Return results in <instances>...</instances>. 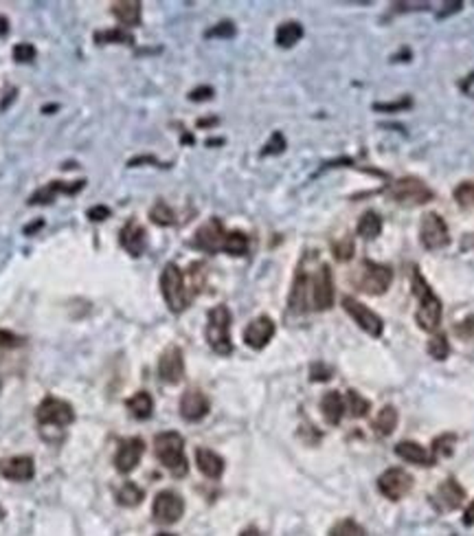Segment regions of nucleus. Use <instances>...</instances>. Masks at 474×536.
<instances>
[{"label": "nucleus", "instance_id": "obj_1", "mask_svg": "<svg viewBox=\"0 0 474 536\" xmlns=\"http://www.w3.org/2000/svg\"><path fill=\"white\" fill-rule=\"evenodd\" d=\"M411 288L417 299V312H415L417 326L426 332H437V328L442 324L444 306H442V299L430 288V283L424 279L422 273H419V268H413Z\"/></svg>", "mask_w": 474, "mask_h": 536}, {"label": "nucleus", "instance_id": "obj_2", "mask_svg": "<svg viewBox=\"0 0 474 536\" xmlns=\"http://www.w3.org/2000/svg\"><path fill=\"white\" fill-rule=\"evenodd\" d=\"M154 453L158 461L174 477H185L189 471V461L185 455V440L176 431H162L154 438Z\"/></svg>", "mask_w": 474, "mask_h": 536}, {"label": "nucleus", "instance_id": "obj_3", "mask_svg": "<svg viewBox=\"0 0 474 536\" xmlns=\"http://www.w3.org/2000/svg\"><path fill=\"white\" fill-rule=\"evenodd\" d=\"M160 293H162V299H165L167 308L174 312V314H180L182 310H185L189 306V288H187V281H185V275H182V271L178 268V264L169 262L165 268H162V275H160Z\"/></svg>", "mask_w": 474, "mask_h": 536}, {"label": "nucleus", "instance_id": "obj_4", "mask_svg": "<svg viewBox=\"0 0 474 536\" xmlns=\"http://www.w3.org/2000/svg\"><path fill=\"white\" fill-rule=\"evenodd\" d=\"M205 336H207L209 347L215 354L229 356L233 352V341H231V310L226 306H215V308L209 310Z\"/></svg>", "mask_w": 474, "mask_h": 536}, {"label": "nucleus", "instance_id": "obj_5", "mask_svg": "<svg viewBox=\"0 0 474 536\" xmlns=\"http://www.w3.org/2000/svg\"><path fill=\"white\" fill-rule=\"evenodd\" d=\"M389 198L404 205V207H419V205H426L435 198L433 189L417 176H402L397 181L391 183V187L387 189Z\"/></svg>", "mask_w": 474, "mask_h": 536}, {"label": "nucleus", "instance_id": "obj_6", "mask_svg": "<svg viewBox=\"0 0 474 536\" xmlns=\"http://www.w3.org/2000/svg\"><path fill=\"white\" fill-rule=\"evenodd\" d=\"M356 286L367 295H385L393 281V271L387 264H378L371 260H364L360 264V271L356 273Z\"/></svg>", "mask_w": 474, "mask_h": 536}, {"label": "nucleus", "instance_id": "obj_7", "mask_svg": "<svg viewBox=\"0 0 474 536\" xmlns=\"http://www.w3.org/2000/svg\"><path fill=\"white\" fill-rule=\"evenodd\" d=\"M309 306L325 312L334 306V279L330 264H321L314 277L309 279Z\"/></svg>", "mask_w": 474, "mask_h": 536}, {"label": "nucleus", "instance_id": "obj_8", "mask_svg": "<svg viewBox=\"0 0 474 536\" xmlns=\"http://www.w3.org/2000/svg\"><path fill=\"white\" fill-rule=\"evenodd\" d=\"M419 242H422L426 251H440V248H446L450 244L448 224L440 213H424L422 224H419Z\"/></svg>", "mask_w": 474, "mask_h": 536}, {"label": "nucleus", "instance_id": "obj_9", "mask_svg": "<svg viewBox=\"0 0 474 536\" xmlns=\"http://www.w3.org/2000/svg\"><path fill=\"white\" fill-rule=\"evenodd\" d=\"M415 479L404 468H389L378 477V490L382 497H387L389 502H399L413 490Z\"/></svg>", "mask_w": 474, "mask_h": 536}, {"label": "nucleus", "instance_id": "obj_10", "mask_svg": "<svg viewBox=\"0 0 474 536\" xmlns=\"http://www.w3.org/2000/svg\"><path fill=\"white\" fill-rule=\"evenodd\" d=\"M35 418L44 426H66L75 420V409H72L66 400L49 396L40 402Z\"/></svg>", "mask_w": 474, "mask_h": 536}, {"label": "nucleus", "instance_id": "obj_11", "mask_svg": "<svg viewBox=\"0 0 474 536\" xmlns=\"http://www.w3.org/2000/svg\"><path fill=\"white\" fill-rule=\"evenodd\" d=\"M342 308L347 312L362 332H367L369 336H380L382 330H385V321H382L371 308H367L364 303H360L354 297H345L342 299Z\"/></svg>", "mask_w": 474, "mask_h": 536}, {"label": "nucleus", "instance_id": "obj_12", "mask_svg": "<svg viewBox=\"0 0 474 536\" xmlns=\"http://www.w3.org/2000/svg\"><path fill=\"white\" fill-rule=\"evenodd\" d=\"M182 514H185V502H182L180 494H176L172 490H162L154 497L152 516L158 523L172 525V523L180 521Z\"/></svg>", "mask_w": 474, "mask_h": 536}, {"label": "nucleus", "instance_id": "obj_13", "mask_svg": "<svg viewBox=\"0 0 474 536\" xmlns=\"http://www.w3.org/2000/svg\"><path fill=\"white\" fill-rule=\"evenodd\" d=\"M226 238V231L220 218H211L193 234V246L198 251L205 253H217L222 251V244Z\"/></svg>", "mask_w": 474, "mask_h": 536}, {"label": "nucleus", "instance_id": "obj_14", "mask_svg": "<svg viewBox=\"0 0 474 536\" xmlns=\"http://www.w3.org/2000/svg\"><path fill=\"white\" fill-rule=\"evenodd\" d=\"M463 499H466V490L461 488V484L457 479L450 477L433 492L430 504H433L435 510H440V512H452L463 504Z\"/></svg>", "mask_w": 474, "mask_h": 536}, {"label": "nucleus", "instance_id": "obj_15", "mask_svg": "<svg viewBox=\"0 0 474 536\" xmlns=\"http://www.w3.org/2000/svg\"><path fill=\"white\" fill-rule=\"evenodd\" d=\"M158 376L162 383L167 385H176L185 376V356H182V350L176 345H169L165 352L160 354L158 359Z\"/></svg>", "mask_w": 474, "mask_h": 536}, {"label": "nucleus", "instance_id": "obj_16", "mask_svg": "<svg viewBox=\"0 0 474 536\" xmlns=\"http://www.w3.org/2000/svg\"><path fill=\"white\" fill-rule=\"evenodd\" d=\"M86 187V181H72V183H64V181H53L44 187H40L31 198L27 200L33 207H44V205H53L60 193L64 196H75Z\"/></svg>", "mask_w": 474, "mask_h": 536}, {"label": "nucleus", "instance_id": "obj_17", "mask_svg": "<svg viewBox=\"0 0 474 536\" xmlns=\"http://www.w3.org/2000/svg\"><path fill=\"white\" fill-rule=\"evenodd\" d=\"M275 321H272L270 317H257L252 319L250 324L246 326L244 330V343L250 347V350H264L270 341L272 336H275Z\"/></svg>", "mask_w": 474, "mask_h": 536}, {"label": "nucleus", "instance_id": "obj_18", "mask_svg": "<svg viewBox=\"0 0 474 536\" xmlns=\"http://www.w3.org/2000/svg\"><path fill=\"white\" fill-rule=\"evenodd\" d=\"M211 409L209 398L200 389H187L180 398V416L187 422H200Z\"/></svg>", "mask_w": 474, "mask_h": 536}, {"label": "nucleus", "instance_id": "obj_19", "mask_svg": "<svg viewBox=\"0 0 474 536\" xmlns=\"http://www.w3.org/2000/svg\"><path fill=\"white\" fill-rule=\"evenodd\" d=\"M145 453V442L141 438H127L121 442L119 451L115 455V466L119 473H132L136 468V464L141 461Z\"/></svg>", "mask_w": 474, "mask_h": 536}, {"label": "nucleus", "instance_id": "obj_20", "mask_svg": "<svg viewBox=\"0 0 474 536\" xmlns=\"http://www.w3.org/2000/svg\"><path fill=\"white\" fill-rule=\"evenodd\" d=\"M119 242L132 257H141L145 253V248H148V231H145L136 220H127L125 226L121 229Z\"/></svg>", "mask_w": 474, "mask_h": 536}, {"label": "nucleus", "instance_id": "obj_21", "mask_svg": "<svg viewBox=\"0 0 474 536\" xmlns=\"http://www.w3.org/2000/svg\"><path fill=\"white\" fill-rule=\"evenodd\" d=\"M395 455H397L399 459L409 461V464H417V466H433V464L437 461L428 449H424L422 444H417V442H413V440L397 442V444H395Z\"/></svg>", "mask_w": 474, "mask_h": 536}, {"label": "nucleus", "instance_id": "obj_22", "mask_svg": "<svg viewBox=\"0 0 474 536\" xmlns=\"http://www.w3.org/2000/svg\"><path fill=\"white\" fill-rule=\"evenodd\" d=\"M0 473H3V477L9 481H29L35 475V464L27 455L11 457V459H5L0 464Z\"/></svg>", "mask_w": 474, "mask_h": 536}, {"label": "nucleus", "instance_id": "obj_23", "mask_svg": "<svg viewBox=\"0 0 474 536\" xmlns=\"http://www.w3.org/2000/svg\"><path fill=\"white\" fill-rule=\"evenodd\" d=\"M196 464L200 473L209 479H220L224 473V459L211 449H198L196 451Z\"/></svg>", "mask_w": 474, "mask_h": 536}, {"label": "nucleus", "instance_id": "obj_24", "mask_svg": "<svg viewBox=\"0 0 474 536\" xmlns=\"http://www.w3.org/2000/svg\"><path fill=\"white\" fill-rule=\"evenodd\" d=\"M345 409H347L345 407V398L338 394V391H327L321 400V414H323L325 422L332 426L340 424V420L345 416Z\"/></svg>", "mask_w": 474, "mask_h": 536}, {"label": "nucleus", "instance_id": "obj_25", "mask_svg": "<svg viewBox=\"0 0 474 536\" xmlns=\"http://www.w3.org/2000/svg\"><path fill=\"white\" fill-rule=\"evenodd\" d=\"M288 306L293 312H303L309 306V277L299 271L293 283V293H290V301Z\"/></svg>", "mask_w": 474, "mask_h": 536}, {"label": "nucleus", "instance_id": "obj_26", "mask_svg": "<svg viewBox=\"0 0 474 536\" xmlns=\"http://www.w3.org/2000/svg\"><path fill=\"white\" fill-rule=\"evenodd\" d=\"M113 13L125 27L141 25V3L139 0H121V3H113Z\"/></svg>", "mask_w": 474, "mask_h": 536}, {"label": "nucleus", "instance_id": "obj_27", "mask_svg": "<svg viewBox=\"0 0 474 536\" xmlns=\"http://www.w3.org/2000/svg\"><path fill=\"white\" fill-rule=\"evenodd\" d=\"M125 407L136 420H148L152 416V411H154V398L148 394V391H136L134 396L127 398Z\"/></svg>", "mask_w": 474, "mask_h": 536}, {"label": "nucleus", "instance_id": "obj_28", "mask_svg": "<svg viewBox=\"0 0 474 536\" xmlns=\"http://www.w3.org/2000/svg\"><path fill=\"white\" fill-rule=\"evenodd\" d=\"M301 38H303V27L299 23H295V20L279 25L277 33H275V42L281 49H293Z\"/></svg>", "mask_w": 474, "mask_h": 536}, {"label": "nucleus", "instance_id": "obj_29", "mask_svg": "<svg viewBox=\"0 0 474 536\" xmlns=\"http://www.w3.org/2000/svg\"><path fill=\"white\" fill-rule=\"evenodd\" d=\"M358 236L364 238V240H376L380 234H382V218L378 216L376 211H364L362 216L358 218Z\"/></svg>", "mask_w": 474, "mask_h": 536}, {"label": "nucleus", "instance_id": "obj_30", "mask_svg": "<svg viewBox=\"0 0 474 536\" xmlns=\"http://www.w3.org/2000/svg\"><path fill=\"white\" fill-rule=\"evenodd\" d=\"M397 426V409L395 407H382L380 414L373 420V428L378 435H391Z\"/></svg>", "mask_w": 474, "mask_h": 536}, {"label": "nucleus", "instance_id": "obj_31", "mask_svg": "<svg viewBox=\"0 0 474 536\" xmlns=\"http://www.w3.org/2000/svg\"><path fill=\"white\" fill-rule=\"evenodd\" d=\"M145 499V490L136 486L134 481H125V484L117 490V502L123 508H134Z\"/></svg>", "mask_w": 474, "mask_h": 536}, {"label": "nucleus", "instance_id": "obj_32", "mask_svg": "<svg viewBox=\"0 0 474 536\" xmlns=\"http://www.w3.org/2000/svg\"><path fill=\"white\" fill-rule=\"evenodd\" d=\"M93 40H95V44H101V46L103 44H113V42L134 46V35L123 31V29H103V31H97L93 35Z\"/></svg>", "mask_w": 474, "mask_h": 536}, {"label": "nucleus", "instance_id": "obj_33", "mask_svg": "<svg viewBox=\"0 0 474 536\" xmlns=\"http://www.w3.org/2000/svg\"><path fill=\"white\" fill-rule=\"evenodd\" d=\"M222 251L229 253V255H246L248 253V236L242 234V231H229L226 238H224V244H222Z\"/></svg>", "mask_w": 474, "mask_h": 536}, {"label": "nucleus", "instance_id": "obj_34", "mask_svg": "<svg viewBox=\"0 0 474 536\" xmlns=\"http://www.w3.org/2000/svg\"><path fill=\"white\" fill-rule=\"evenodd\" d=\"M345 407L350 409V414L354 416V418H364L369 414V409H371V402L367 400V398H362L358 391H354V389H350L347 391V398H345Z\"/></svg>", "mask_w": 474, "mask_h": 536}, {"label": "nucleus", "instance_id": "obj_35", "mask_svg": "<svg viewBox=\"0 0 474 536\" xmlns=\"http://www.w3.org/2000/svg\"><path fill=\"white\" fill-rule=\"evenodd\" d=\"M150 220H152L154 224H158V226H172V224L176 222V213H174V209H172L167 203L158 200V203L150 209Z\"/></svg>", "mask_w": 474, "mask_h": 536}, {"label": "nucleus", "instance_id": "obj_36", "mask_svg": "<svg viewBox=\"0 0 474 536\" xmlns=\"http://www.w3.org/2000/svg\"><path fill=\"white\" fill-rule=\"evenodd\" d=\"M454 444H457V435L454 433H442L440 438L433 440V457L440 459V457H450L454 451Z\"/></svg>", "mask_w": 474, "mask_h": 536}, {"label": "nucleus", "instance_id": "obj_37", "mask_svg": "<svg viewBox=\"0 0 474 536\" xmlns=\"http://www.w3.org/2000/svg\"><path fill=\"white\" fill-rule=\"evenodd\" d=\"M428 354L433 356L435 361H446L450 356V345H448V338L446 334H435L430 341H428Z\"/></svg>", "mask_w": 474, "mask_h": 536}, {"label": "nucleus", "instance_id": "obj_38", "mask_svg": "<svg viewBox=\"0 0 474 536\" xmlns=\"http://www.w3.org/2000/svg\"><path fill=\"white\" fill-rule=\"evenodd\" d=\"M330 536H367V532L354 519H342L330 530Z\"/></svg>", "mask_w": 474, "mask_h": 536}, {"label": "nucleus", "instance_id": "obj_39", "mask_svg": "<svg viewBox=\"0 0 474 536\" xmlns=\"http://www.w3.org/2000/svg\"><path fill=\"white\" fill-rule=\"evenodd\" d=\"M452 196L461 207H474V181L459 183L457 187H454Z\"/></svg>", "mask_w": 474, "mask_h": 536}, {"label": "nucleus", "instance_id": "obj_40", "mask_svg": "<svg viewBox=\"0 0 474 536\" xmlns=\"http://www.w3.org/2000/svg\"><path fill=\"white\" fill-rule=\"evenodd\" d=\"M454 334H457L459 341H463L468 345H474V314L466 317L461 324L454 326Z\"/></svg>", "mask_w": 474, "mask_h": 536}, {"label": "nucleus", "instance_id": "obj_41", "mask_svg": "<svg viewBox=\"0 0 474 536\" xmlns=\"http://www.w3.org/2000/svg\"><path fill=\"white\" fill-rule=\"evenodd\" d=\"M332 251H334L336 260H340V262H347V260H352V257H354V251H356L354 240H352V238H342V240H336V242L332 244Z\"/></svg>", "mask_w": 474, "mask_h": 536}, {"label": "nucleus", "instance_id": "obj_42", "mask_svg": "<svg viewBox=\"0 0 474 536\" xmlns=\"http://www.w3.org/2000/svg\"><path fill=\"white\" fill-rule=\"evenodd\" d=\"M235 33H237L235 25L231 20H222V23H217L215 27H211L209 31H205V38H224V40H229V38H235Z\"/></svg>", "mask_w": 474, "mask_h": 536}, {"label": "nucleus", "instance_id": "obj_43", "mask_svg": "<svg viewBox=\"0 0 474 536\" xmlns=\"http://www.w3.org/2000/svg\"><path fill=\"white\" fill-rule=\"evenodd\" d=\"M281 152H286V136L281 132H272L270 141L262 148V154L270 156V154H281Z\"/></svg>", "mask_w": 474, "mask_h": 536}, {"label": "nucleus", "instance_id": "obj_44", "mask_svg": "<svg viewBox=\"0 0 474 536\" xmlns=\"http://www.w3.org/2000/svg\"><path fill=\"white\" fill-rule=\"evenodd\" d=\"M13 60L18 64H29L35 60V46L33 44H27V42H20L13 46Z\"/></svg>", "mask_w": 474, "mask_h": 536}, {"label": "nucleus", "instance_id": "obj_45", "mask_svg": "<svg viewBox=\"0 0 474 536\" xmlns=\"http://www.w3.org/2000/svg\"><path fill=\"white\" fill-rule=\"evenodd\" d=\"M411 97H402L399 101H391V103H373V110L378 113H399V110H406L411 108Z\"/></svg>", "mask_w": 474, "mask_h": 536}, {"label": "nucleus", "instance_id": "obj_46", "mask_svg": "<svg viewBox=\"0 0 474 536\" xmlns=\"http://www.w3.org/2000/svg\"><path fill=\"white\" fill-rule=\"evenodd\" d=\"M330 376H332V367H327L325 363H312V367H309V381L325 383L330 381Z\"/></svg>", "mask_w": 474, "mask_h": 536}, {"label": "nucleus", "instance_id": "obj_47", "mask_svg": "<svg viewBox=\"0 0 474 536\" xmlns=\"http://www.w3.org/2000/svg\"><path fill=\"white\" fill-rule=\"evenodd\" d=\"M25 343L23 336H18L9 330H3L0 328V347H20Z\"/></svg>", "mask_w": 474, "mask_h": 536}, {"label": "nucleus", "instance_id": "obj_48", "mask_svg": "<svg viewBox=\"0 0 474 536\" xmlns=\"http://www.w3.org/2000/svg\"><path fill=\"white\" fill-rule=\"evenodd\" d=\"M110 209H108L105 205H95V207H90L88 209V213H86V216H88V220L90 222H103V220H108V218H110Z\"/></svg>", "mask_w": 474, "mask_h": 536}, {"label": "nucleus", "instance_id": "obj_49", "mask_svg": "<svg viewBox=\"0 0 474 536\" xmlns=\"http://www.w3.org/2000/svg\"><path fill=\"white\" fill-rule=\"evenodd\" d=\"M213 88L211 86H198V88H193V91L189 93V99L191 101H209V99H213Z\"/></svg>", "mask_w": 474, "mask_h": 536}, {"label": "nucleus", "instance_id": "obj_50", "mask_svg": "<svg viewBox=\"0 0 474 536\" xmlns=\"http://www.w3.org/2000/svg\"><path fill=\"white\" fill-rule=\"evenodd\" d=\"M143 163H154V165H160V167H167L165 163H160V160H156L154 156H139V158H132L127 165L134 167V165H143Z\"/></svg>", "mask_w": 474, "mask_h": 536}, {"label": "nucleus", "instance_id": "obj_51", "mask_svg": "<svg viewBox=\"0 0 474 536\" xmlns=\"http://www.w3.org/2000/svg\"><path fill=\"white\" fill-rule=\"evenodd\" d=\"M461 7H463V3H448V5H444V9L440 13H437V18H446V15L457 13V11H461Z\"/></svg>", "mask_w": 474, "mask_h": 536}, {"label": "nucleus", "instance_id": "obj_52", "mask_svg": "<svg viewBox=\"0 0 474 536\" xmlns=\"http://www.w3.org/2000/svg\"><path fill=\"white\" fill-rule=\"evenodd\" d=\"M42 226H44V220L40 218V220H35L33 224L25 226V229H23V234H25V236H33V234H38V231H40Z\"/></svg>", "mask_w": 474, "mask_h": 536}, {"label": "nucleus", "instance_id": "obj_53", "mask_svg": "<svg viewBox=\"0 0 474 536\" xmlns=\"http://www.w3.org/2000/svg\"><path fill=\"white\" fill-rule=\"evenodd\" d=\"M463 525H474V502L472 504H468V508H466V512H463Z\"/></svg>", "mask_w": 474, "mask_h": 536}, {"label": "nucleus", "instance_id": "obj_54", "mask_svg": "<svg viewBox=\"0 0 474 536\" xmlns=\"http://www.w3.org/2000/svg\"><path fill=\"white\" fill-rule=\"evenodd\" d=\"M9 20H7V18L5 15H0V38H5V35L9 33Z\"/></svg>", "mask_w": 474, "mask_h": 536}, {"label": "nucleus", "instance_id": "obj_55", "mask_svg": "<svg viewBox=\"0 0 474 536\" xmlns=\"http://www.w3.org/2000/svg\"><path fill=\"white\" fill-rule=\"evenodd\" d=\"M217 123H220V119H200L198 126L200 128H207V126H217Z\"/></svg>", "mask_w": 474, "mask_h": 536}, {"label": "nucleus", "instance_id": "obj_56", "mask_svg": "<svg viewBox=\"0 0 474 536\" xmlns=\"http://www.w3.org/2000/svg\"><path fill=\"white\" fill-rule=\"evenodd\" d=\"M240 536H262V532L257 528H246Z\"/></svg>", "mask_w": 474, "mask_h": 536}, {"label": "nucleus", "instance_id": "obj_57", "mask_svg": "<svg viewBox=\"0 0 474 536\" xmlns=\"http://www.w3.org/2000/svg\"><path fill=\"white\" fill-rule=\"evenodd\" d=\"M13 97H15V91H11V93H9V95L5 97V101H3V103H0V110H5V108H7V106H9V103L13 101Z\"/></svg>", "mask_w": 474, "mask_h": 536}, {"label": "nucleus", "instance_id": "obj_58", "mask_svg": "<svg viewBox=\"0 0 474 536\" xmlns=\"http://www.w3.org/2000/svg\"><path fill=\"white\" fill-rule=\"evenodd\" d=\"M58 110V106H44V108H42V113L46 115V113H56Z\"/></svg>", "mask_w": 474, "mask_h": 536}, {"label": "nucleus", "instance_id": "obj_59", "mask_svg": "<svg viewBox=\"0 0 474 536\" xmlns=\"http://www.w3.org/2000/svg\"><path fill=\"white\" fill-rule=\"evenodd\" d=\"M156 536H174V534H167V532H162V534H156Z\"/></svg>", "mask_w": 474, "mask_h": 536}, {"label": "nucleus", "instance_id": "obj_60", "mask_svg": "<svg viewBox=\"0 0 474 536\" xmlns=\"http://www.w3.org/2000/svg\"><path fill=\"white\" fill-rule=\"evenodd\" d=\"M0 391H3V383H0Z\"/></svg>", "mask_w": 474, "mask_h": 536}]
</instances>
